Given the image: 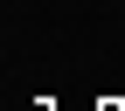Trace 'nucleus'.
Returning a JSON list of instances; mask_svg holds the SVG:
<instances>
[{"label":"nucleus","mask_w":125,"mask_h":111,"mask_svg":"<svg viewBox=\"0 0 125 111\" xmlns=\"http://www.w3.org/2000/svg\"><path fill=\"white\" fill-rule=\"evenodd\" d=\"M90 111H125V97H97V104H90Z\"/></svg>","instance_id":"obj_1"}]
</instances>
